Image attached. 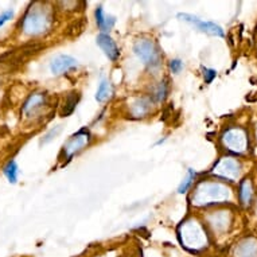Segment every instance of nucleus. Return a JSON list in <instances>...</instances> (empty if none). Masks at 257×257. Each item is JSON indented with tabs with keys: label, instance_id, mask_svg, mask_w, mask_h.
Instances as JSON below:
<instances>
[{
	"label": "nucleus",
	"instance_id": "nucleus-1",
	"mask_svg": "<svg viewBox=\"0 0 257 257\" xmlns=\"http://www.w3.org/2000/svg\"><path fill=\"white\" fill-rule=\"evenodd\" d=\"M230 198V190L226 186L218 182H205L198 186L195 194L193 195V201L197 205L220 204Z\"/></svg>",
	"mask_w": 257,
	"mask_h": 257
},
{
	"label": "nucleus",
	"instance_id": "nucleus-2",
	"mask_svg": "<svg viewBox=\"0 0 257 257\" xmlns=\"http://www.w3.org/2000/svg\"><path fill=\"white\" fill-rule=\"evenodd\" d=\"M179 237L182 244L190 251L202 249L206 246V241H208L202 226L195 221L186 222L185 226H182V233Z\"/></svg>",
	"mask_w": 257,
	"mask_h": 257
},
{
	"label": "nucleus",
	"instance_id": "nucleus-3",
	"mask_svg": "<svg viewBox=\"0 0 257 257\" xmlns=\"http://www.w3.org/2000/svg\"><path fill=\"white\" fill-rule=\"evenodd\" d=\"M133 51L138 55L139 60L143 61L144 65H147L151 69H155L161 65V53L155 46V43L150 39H139L133 46Z\"/></svg>",
	"mask_w": 257,
	"mask_h": 257
},
{
	"label": "nucleus",
	"instance_id": "nucleus-4",
	"mask_svg": "<svg viewBox=\"0 0 257 257\" xmlns=\"http://www.w3.org/2000/svg\"><path fill=\"white\" fill-rule=\"evenodd\" d=\"M50 26V16L45 10H32L27 12L23 22V30L26 34L36 35L46 31Z\"/></svg>",
	"mask_w": 257,
	"mask_h": 257
},
{
	"label": "nucleus",
	"instance_id": "nucleus-5",
	"mask_svg": "<svg viewBox=\"0 0 257 257\" xmlns=\"http://www.w3.org/2000/svg\"><path fill=\"white\" fill-rule=\"evenodd\" d=\"M222 143L225 144L227 150L233 151V152H242L246 150V135L245 132L240 128H232L227 129L224 135H222Z\"/></svg>",
	"mask_w": 257,
	"mask_h": 257
},
{
	"label": "nucleus",
	"instance_id": "nucleus-6",
	"mask_svg": "<svg viewBox=\"0 0 257 257\" xmlns=\"http://www.w3.org/2000/svg\"><path fill=\"white\" fill-rule=\"evenodd\" d=\"M178 18L185 20L187 23H192L193 26H195L198 30H201L202 32H206V34H210V35H215V36H225V32L222 30L221 26L215 24L214 22H205L202 19L197 18L194 15H190V14H178Z\"/></svg>",
	"mask_w": 257,
	"mask_h": 257
},
{
	"label": "nucleus",
	"instance_id": "nucleus-7",
	"mask_svg": "<svg viewBox=\"0 0 257 257\" xmlns=\"http://www.w3.org/2000/svg\"><path fill=\"white\" fill-rule=\"evenodd\" d=\"M241 166L234 158H222L221 161L215 164L214 173L221 178L227 180H236L240 177Z\"/></svg>",
	"mask_w": 257,
	"mask_h": 257
},
{
	"label": "nucleus",
	"instance_id": "nucleus-8",
	"mask_svg": "<svg viewBox=\"0 0 257 257\" xmlns=\"http://www.w3.org/2000/svg\"><path fill=\"white\" fill-rule=\"evenodd\" d=\"M90 139V133L86 129H81L78 131L76 135H73L72 138L67 140V143L64 145V151H65V156L67 161H70L73 156L77 152L84 148L88 144Z\"/></svg>",
	"mask_w": 257,
	"mask_h": 257
},
{
	"label": "nucleus",
	"instance_id": "nucleus-9",
	"mask_svg": "<svg viewBox=\"0 0 257 257\" xmlns=\"http://www.w3.org/2000/svg\"><path fill=\"white\" fill-rule=\"evenodd\" d=\"M77 66V61L74 60L70 55H65V54H61L58 57H55L51 64H50V70L53 73L54 76H60L64 73L72 70Z\"/></svg>",
	"mask_w": 257,
	"mask_h": 257
},
{
	"label": "nucleus",
	"instance_id": "nucleus-10",
	"mask_svg": "<svg viewBox=\"0 0 257 257\" xmlns=\"http://www.w3.org/2000/svg\"><path fill=\"white\" fill-rule=\"evenodd\" d=\"M97 45H98V48H101L104 54L107 55L108 58L111 61H116L119 58L120 51L119 48L116 46V43L111 38V36L105 34V32H101L100 35L97 36Z\"/></svg>",
	"mask_w": 257,
	"mask_h": 257
},
{
	"label": "nucleus",
	"instance_id": "nucleus-11",
	"mask_svg": "<svg viewBox=\"0 0 257 257\" xmlns=\"http://www.w3.org/2000/svg\"><path fill=\"white\" fill-rule=\"evenodd\" d=\"M234 257H257V240L248 237L239 242L234 249Z\"/></svg>",
	"mask_w": 257,
	"mask_h": 257
},
{
	"label": "nucleus",
	"instance_id": "nucleus-12",
	"mask_svg": "<svg viewBox=\"0 0 257 257\" xmlns=\"http://www.w3.org/2000/svg\"><path fill=\"white\" fill-rule=\"evenodd\" d=\"M95 15H96L97 26H98V29L101 31H109L113 27L114 23H116V19H114L113 16H107V15L104 14L102 7H97Z\"/></svg>",
	"mask_w": 257,
	"mask_h": 257
},
{
	"label": "nucleus",
	"instance_id": "nucleus-13",
	"mask_svg": "<svg viewBox=\"0 0 257 257\" xmlns=\"http://www.w3.org/2000/svg\"><path fill=\"white\" fill-rule=\"evenodd\" d=\"M239 197L240 201L244 205L251 204L252 198H253V186H252L251 179H244L240 183Z\"/></svg>",
	"mask_w": 257,
	"mask_h": 257
},
{
	"label": "nucleus",
	"instance_id": "nucleus-14",
	"mask_svg": "<svg viewBox=\"0 0 257 257\" xmlns=\"http://www.w3.org/2000/svg\"><path fill=\"white\" fill-rule=\"evenodd\" d=\"M43 102H45V96L41 95V93H35V95H32V96L26 101V104H24L23 107V112H26V113H31V112L36 111L38 108L42 107Z\"/></svg>",
	"mask_w": 257,
	"mask_h": 257
},
{
	"label": "nucleus",
	"instance_id": "nucleus-15",
	"mask_svg": "<svg viewBox=\"0 0 257 257\" xmlns=\"http://www.w3.org/2000/svg\"><path fill=\"white\" fill-rule=\"evenodd\" d=\"M112 93H113V89H112V85H111V82L107 81V80H102L101 84H100V86H98V89H97L96 100L98 102L107 101V100L111 98Z\"/></svg>",
	"mask_w": 257,
	"mask_h": 257
},
{
	"label": "nucleus",
	"instance_id": "nucleus-16",
	"mask_svg": "<svg viewBox=\"0 0 257 257\" xmlns=\"http://www.w3.org/2000/svg\"><path fill=\"white\" fill-rule=\"evenodd\" d=\"M3 173L7 177V179L10 183H16L18 182V174L19 167L15 161H10L7 163V166L3 168Z\"/></svg>",
	"mask_w": 257,
	"mask_h": 257
},
{
	"label": "nucleus",
	"instance_id": "nucleus-17",
	"mask_svg": "<svg viewBox=\"0 0 257 257\" xmlns=\"http://www.w3.org/2000/svg\"><path fill=\"white\" fill-rule=\"evenodd\" d=\"M195 177H197V173H195L193 168H189V170H187V177L182 180V183H180L179 187H178V193H179V194H183V193L187 192V190L190 189V186L193 185V182L195 180Z\"/></svg>",
	"mask_w": 257,
	"mask_h": 257
},
{
	"label": "nucleus",
	"instance_id": "nucleus-18",
	"mask_svg": "<svg viewBox=\"0 0 257 257\" xmlns=\"http://www.w3.org/2000/svg\"><path fill=\"white\" fill-rule=\"evenodd\" d=\"M77 101H78V97L76 96H69L66 98L65 105H64V111H62V116H67V114H70L76 109L77 107Z\"/></svg>",
	"mask_w": 257,
	"mask_h": 257
},
{
	"label": "nucleus",
	"instance_id": "nucleus-19",
	"mask_svg": "<svg viewBox=\"0 0 257 257\" xmlns=\"http://www.w3.org/2000/svg\"><path fill=\"white\" fill-rule=\"evenodd\" d=\"M166 95H167V84L161 82V85L158 86V90L155 92L156 101H163L166 98Z\"/></svg>",
	"mask_w": 257,
	"mask_h": 257
},
{
	"label": "nucleus",
	"instance_id": "nucleus-20",
	"mask_svg": "<svg viewBox=\"0 0 257 257\" xmlns=\"http://www.w3.org/2000/svg\"><path fill=\"white\" fill-rule=\"evenodd\" d=\"M168 66H170V70H171L174 74H178V73L183 69V62L180 60H178V58H175V60L170 61Z\"/></svg>",
	"mask_w": 257,
	"mask_h": 257
},
{
	"label": "nucleus",
	"instance_id": "nucleus-21",
	"mask_svg": "<svg viewBox=\"0 0 257 257\" xmlns=\"http://www.w3.org/2000/svg\"><path fill=\"white\" fill-rule=\"evenodd\" d=\"M14 18V11L12 10H7L3 14H0V27H3L4 24L8 22V20H11Z\"/></svg>",
	"mask_w": 257,
	"mask_h": 257
},
{
	"label": "nucleus",
	"instance_id": "nucleus-22",
	"mask_svg": "<svg viewBox=\"0 0 257 257\" xmlns=\"http://www.w3.org/2000/svg\"><path fill=\"white\" fill-rule=\"evenodd\" d=\"M215 76H217V72L213 70V69H204V78L206 84H211L213 80L215 78Z\"/></svg>",
	"mask_w": 257,
	"mask_h": 257
},
{
	"label": "nucleus",
	"instance_id": "nucleus-23",
	"mask_svg": "<svg viewBox=\"0 0 257 257\" xmlns=\"http://www.w3.org/2000/svg\"><path fill=\"white\" fill-rule=\"evenodd\" d=\"M60 131H61V126H58V127H55V129H51V131L48 132V135H46V136H45V140H43V142H45V143H48V142H50V140H51V139L53 138H55V136H57V135H58V133H60Z\"/></svg>",
	"mask_w": 257,
	"mask_h": 257
}]
</instances>
